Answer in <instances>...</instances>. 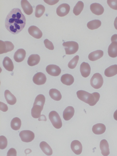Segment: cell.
<instances>
[{"label": "cell", "instance_id": "cell-33", "mask_svg": "<svg viewBox=\"0 0 117 156\" xmlns=\"http://www.w3.org/2000/svg\"><path fill=\"white\" fill-rule=\"evenodd\" d=\"M45 11V8L42 5H37L35 9V16L37 18L41 17L43 15Z\"/></svg>", "mask_w": 117, "mask_h": 156}, {"label": "cell", "instance_id": "cell-36", "mask_svg": "<svg viewBox=\"0 0 117 156\" xmlns=\"http://www.w3.org/2000/svg\"><path fill=\"white\" fill-rule=\"evenodd\" d=\"M107 3L111 8L117 10V0H108Z\"/></svg>", "mask_w": 117, "mask_h": 156}, {"label": "cell", "instance_id": "cell-44", "mask_svg": "<svg viewBox=\"0 0 117 156\" xmlns=\"http://www.w3.org/2000/svg\"><path fill=\"white\" fill-rule=\"evenodd\" d=\"M26 150L27 151V152L26 153H25L26 154H28L29 153H30L31 152H30V150H31L30 149H27Z\"/></svg>", "mask_w": 117, "mask_h": 156}, {"label": "cell", "instance_id": "cell-10", "mask_svg": "<svg viewBox=\"0 0 117 156\" xmlns=\"http://www.w3.org/2000/svg\"><path fill=\"white\" fill-rule=\"evenodd\" d=\"M46 70L48 74L55 76L59 75L61 71V69L58 66L53 64L47 66Z\"/></svg>", "mask_w": 117, "mask_h": 156}, {"label": "cell", "instance_id": "cell-4", "mask_svg": "<svg viewBox=\"0 0 117 156\" xmlns=\"http://www.w3.org/2000/svg\"><path fill=\"white\" fill-rule=\"evenodd\" d=\"M65 47L66 54L72 55L75 53L78 50L79 45L78 43L74 41H68L64 42L62 44Z\"/></svg>", "mask_w": 117, "mask_h": 156}, {"label": "cell", "instance_id": "cell-6", "mask_svg": "<svg viewBox=\"0 0 117 156\" xmlns=\"http://www.w3.org/2000/svg\"><path fill=\"white\" fill-rule=\"evenodd\" d=\"M91 85L95 89L101 88L103 83V79L101 75L99 73L94 74L90 80Z\"/></svg>", "mask_w": 117, "mask_h": 156}, {"label": "cell", "instance_id": "cell-34", "mask_svg": "<svg viewBox=\"0 0 117 156\" xmlns=\"http://www.w3.org/2000/svg\"><path fill=\"white\" fill-rule=\"evenodd\" d=\"M79 59V56L76 55L71 59L68 64V66L70 69H73L76 67Z\"/></svg>", "mask_w": 117, "mask_h": 156}, {"label": "cell", "instance_id": "cell-41", "mask_svg": "<svg viewBox=\"0 0 117 156\" xmlns=\"http://www.w3.org/2000/svg\"><path fill=\"white\" fill-rule=\"evenodd\" d=\"M38 120L39 121H41V120H43L44 121H46L47 119L45 115H41L40 117L38 119Z\"/></svg>", "mask_w": 117, "mask_h": 156}, {"label": "cell", "instance_id": "cell-28", "mask_svg": "<svg viewBox=\"0 0 117 156\" xmlns=\"http://www.w3.org/2000/svg\"><path fill=\"white\" fill-rule=\"evenodd\" d=\"M3 65L5 69L9 71H12L14 69L13 63L11 59L8 57L4 58L3 61Z\"/></svg>", "mask_w": 117, "mask_h": 156}, {"label": "cell", "instance_id": "cell-39", "mask_svg": "<svg viewBox=\"0 0 117 156\" xmlns=\"http://www.w3.org/2000/svg\"><path fill=\"white\" fill-rule=\"evenodd\" d=\"M0 109L3 112H5L8 110V107L6 104L0 102Z\"/></svg>", "mask_w": 117, "mask_h": 156}, {"label": "cell", "instance_id": "cell-19", "mask_svg": "<svg viewBox=\"0 0 117 156\" xmlns=\"http://www.w3.org/2000/svg\"><path fill=\"white\" fill-rule=\"evenodd\" d=\"M21 5L24 12L26 14L30 15L33 12L32 7L27 0H21Z\"/></svg>", "mask_w": 117, "mask_h": 156}, {"label": "cell", "instance_id": "cell-14", "mask_svg": "<svg viewBox=\"0 0 117 156\" xmlns=\"http://www.w3.org/2000/svg\"><path fill=\"white\" fill-rule=\"evenodd\" d=\"M71 148L73 152L76 155L80 154L82 152V145L78 140H75L72 142Z\"/></svg>", "mask_w": 117, "mask_h": 156}, {"label": "cell", "instance_id": "cell-3", "mask_svg": "<svg viewBox=\"0 0 117 156\" xmlns=\"http://www.w3.org/2000/svg\"><path fill=\"white\" fill-rule=\"evenodd\" d=\"M45 100V97L43 94H40L36 97L31 110V114L33 117L38 118L40 117Z\"/></svg>", "mask_w": 117, "mask_h": 156}, {"label": "cell", "instance_id": "cell-37", "mask_svg": "<svg viewBox=\"0 0 117 156\" xmlns=\"http://www.w3.org/2000/svg\"><path fill=\"white\" fill-rule=\"evenodd\" d=\"M45 47L50 50H53L54 49V46L51 42L46 39L44 40V41Z\"/></svg>", "mask_w": 117, "mask_h": 156}, {"label": "cell", "instance_id": "cell-17", "mask_svg": "<svg viewBox=\"0 0 117 156\" xmlns=\"http://www.w3.org/2000/svg\"><path fill=\"white\" fill-rule=\"evenodd\" d=\"M100 147L101 151V153L104 156H107L109 154V144L106 140L103 139L101 141Z\"/></svg>", "mask_w": 117, "mask_h": 156}, {"label": "cell", "instance_id": "cell-24", "mask_svg": "<svg viewBox=\"0 0 117 156\" xmlns=\"http://www.w3.org/2000/svg\"><path fill=\"white\" fill-rule=\"evenodd\" d=\"M43 152L46 155L50 156L52 154V150L50 146L46 142H41L39 145Z\"/></svg>", "mask_w": 117, "mask_h": 156}, {"label": "cell", "instance_id": "cell-35", "mask_svg": "<svg viewBox=\"0 0 117 156\" xmlns=\"http://www.w3.org/2000/svg\"><path fill=\"white\" fill-rule=\"evenodd\" d=\"M7 145V140L6 138L4 136H0V149H5Z\"/></svg>", "mask_w": 117, "mask_h": 156}, {"label": "cell", "instance_id": "cell-18", "mask_svg": "<svg viewBox=\"0 0 117 156\" xmlns=\"http://www.w3.org/2000/svg\"><path fill=\"white\" fill-rule=\"evenodd\" d=\"M74 112V108L72 106H68L63 112V116L64 119L66 121L69 120L73 116Z\"/></svg>", "mask_w": 117, "mask_h": 156}, {"label": "cell", "instance_id": "cell-11", "mask_svg": "<svg viewBox=\"0 0 117 156\" xmlns=\"http://www.w3.org/2000/svg\"><path fill=\"white\" fill-rule=\"evenodd\" d=\"M45 75L41 72H38L34 76L33 81L34 83L37 85H41L45 83L46 81Z\"/></svg>", "mask_w": 117, "mask_h": 156}, {"label": "cell", "instance_id": "cell-23", "mask_svg": "<svg viewBox=\"0 0 117 156\" xmlns=\"http://www.w3.org/2000/svg\"><path fill=\"white\" fill-rule=\"evenodd\" d=\"M104 54L103 51L99 50L91 52L88 55L89 59L91 61H95L101 58Z\"/></svg>", "mask_w": 117, "mask_h": 156}, {"label": "cell", "instance_id": "cell-9", "mask_svg": "<svg viewBox=\"0 0 117 156\" xmlns=\"http://www.w3.org/2000/svg\"><path fill=\"white\" fill-rule=\"evenodd\" d=\"M70 9L69 5L66 3H63L60 5L57 8L56 13L58 16L63 17L67 15Z\"/></svg>", "mask_w": 117, "mask_h": 156}, {"label": "cell", "instance_id": "cell-16", "mask_svg": "<svg viewBox=\"0 0 117 156\" xmlns=\"http://www.w3.org/2000/svg\"><path fill=\"white\" fill-rule=\"evenodd\" d=\"M26 55L25 51L23 49L20 48L17 50L14 55V59L18 62H21L24 59Z\"/></svg>", "mask_w": 117, "mask_h": 156}, {"label": "cell", "instance_id": "cell-22", "mask_svg": "<svg viewBox=\"0 0 117 156\" xmlns=\"http://www.w3.org/2000/svg\"><path fill=\"white\" fill-rule=\"evenodd\" d=\"M61 80L63 84L69 86L72 84L74 82V78L71 75L65 74L61 76Z\"/></svg>", "mask_w": 117, "mask_h": 156}, {"label": "cell", "instance_id": "cell-43", "mask_svg": "<svg viewBox=\"0 0 117 156\" xmlns=\"http://www.w3.org/2000/svg\"><path fill=\"white\" fill-rule=\"evenodd\" d=\"M113 116L115 119L117 121V109L114 112Z\"/></svg>", "mask_w": 117, "mask_h": 156}, {"label": "cell", "instance_id": "cell-8", "mask_svg": "<svg viewBox=\"0 0 117 156\" xmlns=\"http://www.w3.org/2000/svg\"><path fill=\"white\" fill-rule=\"evenodd\" d=\"M13 44L10 41H0V54L6 53L14 48Z\"/></svg>", "mask_w": 117, "mask_h": 156}, {"label": "cell", "instance_id": "cell-15", "mask_svg": "<svg viewBox=\"0 0 117 156\" xmlns=\"http://www.w3.org/2000/svg\"><path fill=\"white\" fill-rule=\"evenodd\" d=\"M90 67L89 64L85 62H83L80 65V71L82 76L84 77H87L90 75Z\"/></svg>", "mask_w": 117, "mask_h": 156}, {"label": "cell", "instance_id": "cell-5", "mask_svg": "<svg viewBox=\"0 0 117 156\" xmlns=\"http://www.w3.org/2000/svg\"><path fill=\"white\" fill-rule=\"evenodd\" d=\"M49 118L54 127L56 129L60 128L62 126L61 118L55 111L51 112L49 114Z\"/></svg>", "mask_w": 117, "mask_h": 156}, {"label": "cell", "instance_id": "cell-27", "mask_svg": "<svg viewBox=\"0 0 117 156\" xmlns=\"http://www.w3.org/2000/svg\"><path fill=\"white\" fill-rule=\"evenodd\" d=\"M40 57L37 54H32L29 57L27 63L30 66H33L37 65L39 62Z\"/></svg>", "mask_w": 117, "mask_h": 156}, {"label": "cell", "instance_id": "cell-13", "mask_svg": "<svg viewBox=\"0 0 117 156\" xmlns=\"http://www.w3.org/2000/svg\"><path fill=\"white\" fill-rule=\"evenodd\" d=\"M90 9L93 13L97 15L102 14L104 11V8L102 5L97 3L91 4L90 5Z\"/></svg>", "mask_w": 117, "mask_h": 156}, {"label": "cell", "instance_id": "cell-38", "mask_svg": "<svg viewBox=\"0 0 117 156\" xmlns=\"http://www.w3.org/2000/svg\"><path fill=\"white\" fill-rule=\"evenodd\" d=\"M17 152L16 149L11 148L8 151L7 156H16Z\"/></svg>", "mask_w": 117, "mask_h": 156}, {"label": "cell", "instance_id": "cell-12", "mask_svg": "<svg viewBox=\"0 0 117 156\" xmlns=\"http://www.w3.org/2000/svg\"><path fill=\"white\" fill-rule=\"evenodd\" d=\"M28 32L30 35L35 38L40 39L42 36V33L41 30L35 26H32L29 27L28 29Z\"/></svg>", "mask_w": 117, "mask_h": 156}, {"label": "cell", "instance_id": "cell-7", "mask_svg": "<svg viewBox=\"0 0 117 156\" xmlns=\"http://www.w3.org/2000/svg\"><path fill=\"white\" fill-rule=\"evenodd\" d=\"M19 136L22 141L27 143L32 141L35 137L34 133L29 130L21 131L19 133Z\"/></svg>", "mask_w": 117, "mask_h": 156}, {"label": "cell", "instance_id": "cell-2", "mask_svg": "<svg viewBox=\"0 0 117 156\" xmlns=\"http://www.w3.org/2000/svg\"><path fill=\"white\" fill-rule=\"evenodd\" d=\"M76 94L79 99L90 106L94 105L99 101L100 97V95L98 93L95 92L90 94L81 90L78 91Z\"/></svg>", "mask_w": 117, "mask_h": 156}, {"label": "cell", "instance_id": "cell-1", "mask_svg": "<svg viewBox=\"0 0 117 156\" xmlns=\"http://www.w3.org/2000/svg\"><path fill=\"white\" fill-rule=\"evenodd\" d=\"M26 18L21 10L12 9L7 15L5 21V26L11 33L15 34L20 32L24 27Z\"/></svg>", "mask_w": 117, "mask_h": 156}, {"label": "cell", "instance_id": "cell-31", "mask_svg": "<svg viewBox=\"0 0 117 156\" xmlns=\"http://www.w3.org/2000/svg\"><path fill=\"white\" fill-rule=\"evenodd\" d=\"M21 125V120L18 117L13 118L11 122V127L13 130H19Z\"/></svg>", "mask_w": 117, "mask_h": 156}, {"label": "cell", "instance_id": "cell-32", "mask_svg": "<svg viewBox=\"0 0 117 156\" xmlns=\"http://www.w3.org/2000/svg\"><path fill=\"white\" fill-rule=\"evenodd\" d=\"M84 7V4L81 1H79L76 4L73 9V13L76 16L79 15L83 10Z\"/></svg>", "mask_w": 117, "mask_h": 156}, {"label": "cell", "instance_id": "cell-20", "mask_svg": "<svg viewBox=\"0 0 117 156\" xmlns=\"http://www.w3.org/2000/svg\"><path fill=\"white\" fill-rule=\"evenodd\" d=\"M4 96L7 103L11 105H14L16 102V97L9 90H5Z\"/></svg>", "mask_w": 117, "mask_h": 156}, {"label": "cell", "instance_id": "cell-30", "mask_svg": "<svg viewBox=\"0 0 117 156\" xmlns=\"http://www.w3.org/2000/svg\"><path fill=\"white\" fill-rule=\"evenodd\" d=\"M101 22L98 20H94L89 22L87 24V27L91 30L98 29L101 25Z\"/></svg>", "mask_w": 117, "mask_h": 156}, {"label": "cell", "instance_id": "cell-21", "mask_svg": "<svg viewBox=\"0 0 117 156\" xmlns=\"http://www.w3.org/2000/svg\"><path fill=\"white\" fill-rule=\"evenodd\" d=\"M106 130L105 126L102 123H97L94 125L92 128V130L94 133L99 135L103 133Z\"/></svg>", "mask_w": 117, "mask_h": 156}, {"label": "cell", "instance_id": "cell-26", "mask_svg": "<svg viewBox=\"0 0 117 156\" xmlns=\"http://www.w3.org/2000/svg\"><path fill=\"white\" fill-rule=\"evenodd\" d=\"M108 55L110 57L115 58L117 56V43L112 42L109 46L108 48Z\"/></svg>", "mask_w": 117, "mask_h": 156}, {"label": "cell", "instance_id": "cell-42", "mask_svg": "<svg viewBox=\"0 0 117 156\" xmlns=\"http://www.w3.org/2000/svg\"><path fill=\"white\" fill-rule=\"evenodd\" d=\"M114 26L115 29L117 30V16L115 18L114 22Z\"/></svg>", "mask_w": 117, "mask_h": 156}, {"label": "cell", "instance_id": "cell-40", "mask_svg": "<svg viewBox=\"0 0 117 156\" xmlns=\"http://www.w3.org/2000/svg\"><path fill=\"white\" fill-rule=\"evenodd\" d=\"M112 42H115L117 43V34L113 35L111 37Z\"/></svg>", "mask_w": 117, "mask_h": 156}, {"label": "cell", "instance_id": "cell-29", "mask_svg": "<svg viewBox=\"0 0 117 156\" xmlns=\"http://www.w3.org/2000/svg\"><path fill=\"white\" fill-rule=\"evenodd\" d=\"M49 94L51 98L55 101H59L62 98V95L60 92L56 89H50Z\"/></svg>", "mask_w": 117, "mask_h": 156}, {"label": "cell", "instance_id": "cell-25", "mask_svg": "<svg viewBox=\"0 0 117 156\" xmlns=\"http://www.w3.org/2000/svg\"><path fill=\"white\" fill-rule=\"evenodd\" d=\"M105 75L108 77L113 76L117 74V65H112L106 68L104 72Z\"/></svg>", "mask_w": 117, "mask_h": 156}]
</instances>
